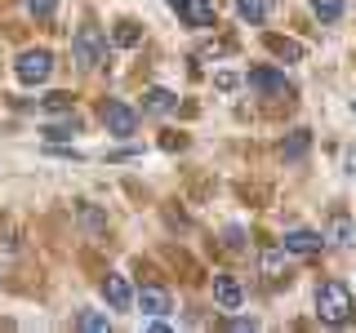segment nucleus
<instances>
[{
	"label": "nucleus",
	"instance_id": "obj_5",
	"mask_svg": "<svg viewBox=\"0 0 356 333\" xmlns=\"http://www.w3.org/2000/svg\"><path fill=\"white\" fill-rule=\"evenodd\" d=\"M165 5L178 14V22H187V27H196V31L214 27V0H165Z\"/></svg>",
	"mask_w": 356,
	"mask_h": 333
},
{
	"label": "nucleus",
	"instance_id": "obj_18",
	"mask_svg": "<svg viewBox=\"0 0 356 333\" xmlns=\"http://www.w3.org/2000/svg\"><path fill=\"white\" fill-rule=\"evenodd\" d=\"M312 14L321 22H339L343 18V0H312Z\"/></svg>",
	"mask_w": 356,
	"mask_h": 333
},
{
	"label": "nucleus",
	"instance_id": "obj_20",
	"mask_svg": "<svg viewBox=\"0 0 356 333\" xmlns=\"http://www.w3.org/2000/svg\"><path fill=\"white\" fill-rule=\"evenodd\" d=\"M116 44H120V49L138 44V22H120V27H116Z\"/></svg>",
	"mask_w": 356,
	"mask_h": 333
},
{
	"label": "nucleus",
	"instance_id": "obj_7",
	"mask_svg": "<svg viewBox=\"0 0 356 333\" xmlns=\"http://www.w3.org/2000/svg\"><path fill=\"white\" fill-rule=\"evenodd\" d=\"M134 307H143V316H170V289H161V284L134 289Z\"/></svg>",
	"mask_w": 356,
	"mask_h": 333
},
{
	"label": "nucleus",
	"instance_id": "obj_1",
	"mask_svg": "<svg viewBox=\"0 0 356 333\" xmlns=\"http://www.w3.org/2000/svg\"><path fill=\"white\" fill-rule=\"evenodd\" d=\"M316 320L321 325H334V329L356 320V298L343 280H325L316 289Z\"/></svg>",
	"mask_w": 356,
	"mask_h": 333
},
{
	"label": "nucleus",
	"instance_id": "obj_8",
	"mask_svg": "<svg viewBox=\"0 0 356 333\" xmlns=\"http://www.w3.org/2000/svg\"><path fill=\"white\" fill-rule=\"evenodd\" d=\"M103 298H107V307H111V311H129V307H134V284H129L120 271H107V280H103Z\"/></svg>",
	"mask_w": 356,
	"mask_h": 333
},
{
	"label": "nucleus",
	"instance_id": "obj_23",
	"mask_svg": "<svg viewBox=\"0 0 356 333\" xmlns=\"http://www.w3.org/2000/svg\"><path fill=\"white\" fill-rule=\"evenodd\" d=\"M214 85H218V89H236V85H241V76H236V71H218V76H214Z\"/></svg>",
	"mask_w": 356,
	"mask_h": 333
},
{
	"label": "nucleus",
	"instance_id": "obj_17",
	"mask_svg": "<svg viewBox=\"0 0 356 333\" xmlns=\"http://www.w3.org/2000/svg\"><path fill=\"white\" fill-rule=\"evenodd\" d=\"M267 49H272V53H281V58H289V62H298V58H303V44L281 40V36H267Z\"/></svg>",
	"mask_w": 356,
	"mask_h": 333
},
{
	"label": "nucleus",
	"instance_id": "obj_25",
	"mask_svg": "<svg viewBox=\"0 0 356 333\" xmlns=\"http://www.w3.org/2000/svg\"><path fill=\"white\" fill-rule=\"evenodd\" d=\"M352 116H356V103H352Z\"/></svg>",
	"mask_w": 356,
	"mask_h": 333
},
{
	"label": "nucleus",
	"instance_id": "obj_13",
	"mask_svg": "<svg viewBox=\"0 0 356 333\" xmlns=\"http://www.w3.org/2000/svg\"><path fill=\"white\" fill-rule=\"evenodd\" d=\"M285 258H289V253L281 249V244H276V249H263L259 253V271L267 275V280H281V275H285Z\"/></svg>",
	"mask_w": 356,
	"mask_h": 333
},
{
	"label": "nucleus",
	"instance_id": "obj_21",
	"mask_svg": "<svg viewBox=\"0 0 356 333\" xmlns=\"http://www.w3.org/2000/svg\"><path fill=\"white\" fill-rule=\"evenodd\" d=\"M54 9H58V0H27V14L31 18H49Z\"/></svg>",
	"mask_w": 356,
	"mask_h": 333
},
{
	"label": "nucleus",
	"instance_id": "obj_22",
	"mask_svg": "<svg viewBox=\"0 0 356 333\" xmlns=\"http://www.w3.org/2000/svg\"><path fill=\"white\" fill-rule=\"evenodd\" d=\"M44 107H49V111H67V107H72V94H49Z\"/></svg>",
	"mask_w": 356,
	"mask_h": 333
},
{
	"label": "nucleus",
	"instance_id": "obj_19",
	"mask_svg": "<svg viewBox=\"0 0 356 333\" xmlns=\"http://www.w3.org/2000/svg\"><path fill=\"white\" fill-rule=\"evenodd\" d=\"M76 329H85V333H107V329H111V320H107V316H98V311H81Z\"/></svg>",
	"mask_w": 356,
	"mask_h": 333
},
{
	"label": "nucleus",
	"instance_id": "obj_16",
	"mask_svg": "<svg viewBox=\"0 0 356 333\" xmlns=\"http://www.w3.org/2000/svg\"><path fill=\"white\" fill-rule=\"evenodd\" d=\"M236 14L250 22V27H259V22L267 18V0H236Z\"/></svg>",
	"mask_w": 356,
	"mask_h": 333
},
{
	"label": "nucleus",
	"instance_id": "obj_24",
	"mask_svg": "<svg viewBox=\"0 0 356 333\" xmlns=\"http://www.w3.org/2000/svg\"><path fill=\"white\" fill-rule=\"evenodd\" d=\"M343 164H348V173H356V151H348V155H343Z\"/></svg>",
	"mask_w": 356,
	"mask_h": 333
},
{
	"label": "nucleus",
	"instance_id": "obj_4",
	"mask_svg": "<svg viewBox=\"0 0 356 333\" xmlns=\"http://www.w3.org/2000/svg\"><path fill=\"white\" fill-rule=\"evenodd\" d=\"M98 120H103L107 133H116V138H129V133H138V111L125 107L120 98H107V103L98 107Z\"/></svg>",
	"mask_w": 356,
	"mask_h": 333
},
{
	"label": "nucleus",
	"instance_id": "obj_15",
	"mask_svg": "<svg viewBox=\"0 0 356 333\" xmlns=\"http://www.w3.org/2000/svg\"><path fill=\"white\" fill-rule=\"evenodd\" d=\"M307 142H312V133L307 129H294V138L281 147V160L285 164H294V160H303V151H307Z\"/></svg>",
	"mask_w": 356,
	"mask_h": 333
},
{
	"label": "nucleus",
	"instance_id": "obj_12",
	"mask_svg": "<svg viewBox=\"0 0 356 333\" xmlns=\"http://www.w3.org/2000/svg\"><path fill=\"white\" fill-rule=\"evenodd\" d=\"M178 107V94H170V89H147V94H143V111H152V116H165V111H174Z\"/></svg>",
	"mask_w": 356,
	"mask_h": 333
},
{
	"label": "nucleus",
	"instance_id": "obj_14",
	"mask_svg": "<svg viewBox=\"0 0 356 333\" xmlns=\"http://www.w3.org/2000/svg\"><path fill=\"white\" fill-rule=\"evenodd\" d=\"M40 133H44L49 142H72L76 133H81V120H76V116H72V120H58V125H44Z\"/></svg>",
	"mask_w": 356,
	"mask_h": 333
},
{
	"label": "nucleus",
	"instance_id": "obj_3",
	"mask_svg": "<svg viewBox=\"0 0 356 333\" xmlns=\"http://www.w3.org/2000/svg\"><path fill=\"white\" fill-rule=\"evenodd\" d=\"M14 76H18L22 85H44V80L54 76V53H49V49H27V53H18Z\"/></svg>",
	"mask_w": 356,
	"mask_h": 333
},
{
	"label": "nucleus",
	"instance_id": "obj_2",
	"mask_svg": "<svg viewBox=\"0 0 356 333\" xmlns=\"http://www.w3.org/2000/svg\"><path fill=\"white\" fill-rule=\"evenodd\" d=\"M72 58L81 71H94L98 62L107 58V40H103V31L98 27H81L76 31V40H72Z\"/></svg>",
	"mask_w": 356,
	"mask_h": 333
},
{
	"label": "nucleus",
	"instance_id": "obj_10",
	"mask_svg": "<svg viewBox=\"0 0 356 333\" xmlns=\"http://www.w3.org/2000/svg\"><path fill=\"white\" fill-rule=\"evenodd\" d=\"M325 244H339V249H356V222L348 214H334L325 227Z\"/></svg>",
	"mask_w": 356,
	"mask_h": 333
},
{
	"label": "nucleus",
	"instance_id": "obj_9",
	"mask_svg": "<svg viewBox=\"0 0 356 333\" xmlns=\"http://www.w3.org/2000/svg\"><path fill=\"white\" fill-rule=\"evenodd\" d=\"M281 249L285 253H321L325 249V236H321V231H285Z\"/></svg>",
	"mask_w": 356,
	"mask_h": 333
},
{
	"label": "nucleus",
	"instance_id": "obj_6",
	"mask_svg": "<svg viewBox=\"0 0 356 333\" xmlns=\"http://www.w3.org/2000/svg\"><path fill=\"white\" fill-rule=\"evenodd\" d=\"M245 85H250L254 94H263V98H285L289 94V76L276 71V67H254V71L245 76Z\"/></svg>",
	"mask_w": 356,
	"mask_h": 333
},
{
	"label": "nucleus",
	"instance_id": "obj_11",
	"mask_svg": "<svg viewBox=\"0 0 356 333\" xmlns=\"http://www.w3.org/2000/svg\"><path fill=\"white\" fill-rule=\"evenodd\" d=\"M214 302H218L222 311H236V307L245 302V289L232 280V275H214Z\"/></svg>",
	"mask_w": 356,
	"mask_h": 333
}]
</instances>
